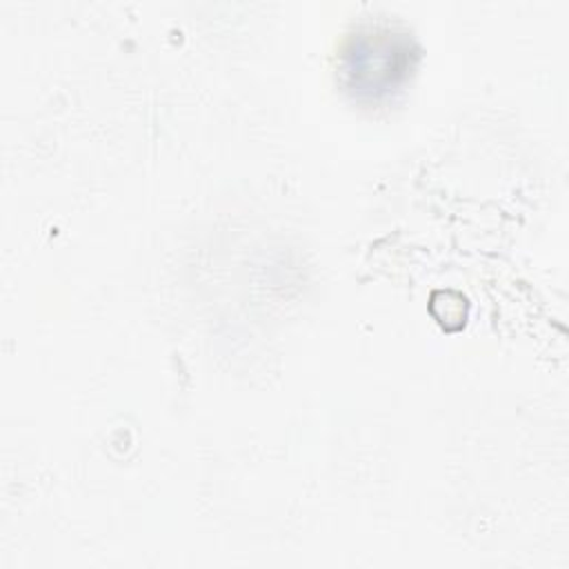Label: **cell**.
I'll return each mask as SVG.
<instances>
[{"label": "cell", "mask_w": 569, "mask_h": 569, "mask_svg": "<svg viewBox=\"0 0 569 569\" xmlns=\"http://www.w3.org/2000/svg\"><path fill=\"white\" fill-rule=\"evenodd\" d=\"M351 58H353V64L349 71L356 73V80L360 84L367 82L371 69L376 67L371 91H378V89H385V84L393 82V76L405 69L407 51L398 49V42L382 36L380 40H373V42L371 38H365V42L353 51Z\"/></svg>", "instance_id": "obj_1"}]
</instances>
